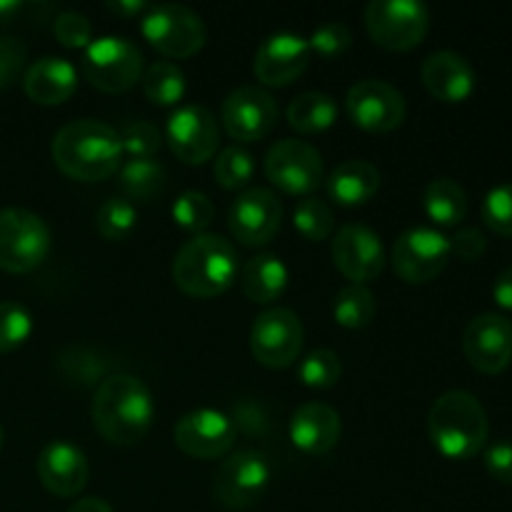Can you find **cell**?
I'll return each instance as SVG.
<instances>
[{
  "label": "cell",
  "instance_id": "1",
  "mask_svg": "<svg viewBox=\"0 0 512 512\" xmlns=\"http://www.w3.org/2000/svg\"><path fill=\"white\" fill-rule=\"evenodd\" d=\"M93 425L100 438L115 448H133L148 435L155 405L148 385L128 373H115L100 380L95 390Z\"/></svg>",
  "mask_w": 512,
  "mask_h": 512
},
{
  "label": "cell",
  "instance_id": "2",
  "mask_svg": "<svg viewBox=\"0 0 512 512\" xmlns=\"http://www.w3.org/2000/svg\"><path fill=\"white\" fill-rule=\"evenodd\" d=\"M55 165L80 183H100L115 175L123 163L118 130L93 118L63 125L50 145Z\"/></svg>",
  "mask_w": 512,
  "mask_h": 512
},
{
  "label": "cell",
  "instance_id": "3",
  "mask_svg": "<svg viewBox=\"0 0 512 512\" xmlns=\"http://www.w3.org/2000/svg\"><path fill=\"white\" fill-rule=\"evenodd\" d=\"M428 435L445 458L470 460L485 448L488 413L475 395L465 390H448L430 408Z\"/></svg>",
  "mask_w": 512,
  "mask_h": 512
},
{
  "label": "cell",
  "instance_id": "4",
  "mask_svg": "<svg viewBox=\"0 0 512 512\" xmlns=\"http://www.w3.org/2000/svg\"><path fill=\"white\" fill-rule=\"evenodd\" d=\"M238 253L223 235L203 233L190 238L173 260V280L190 298H215L233 285Z\"/></svg>",
  "mask_w": 512,
  "mask_h": 512
},
{
  "label": "cell",
  "instance_id": "5",
  "mask_svg": "<svg viewBox=\"0 0 512 512\" xmlns=\"http://www.w3.org/2000/svg\"><path fill=\"white\" fill-rule=\"evenodd\" d=\"M50 253V228L25 208L0 210V270L13 275L40 268Z\"/></svg>",
  "mask_w": 512,
  "mask_h": 512
},
{
  "label": "cell",
  "instance_id": "6",
  "mask_svg": "<svg viewBox=\"0 0 512 512\" xmlns=\"http://www.w3.org/2000/svg\"><path fill=\"white\" fill-rule=\"evenodd\" d=\"M140 30L158 53L175 60L200 53L205 40H208V30H205L200 15L178 3L153 5V8L145 10Z\"/></svg>",
  "mask_w": 512,
  "mask_h": 512
},
{
  "label": "cell",
  "instance_id": "7",
  "mask_svg": "<svg viewBox=\"0 0 512 512\" xmlns=\"http://www.w3.org/2000/svg\"><path fill=\"white\" fill-rule=\"evenodd\" d=\"M365 28L375 45L405 53L423 43L430 13L418 0H373L365 8Z\"/></svg>",
  "mask_w": 512,
  "mask_h": 512
},
{
  "label": "cell",
  "instance_id": "8",
  "mask_svg": "<svg viewBox=\"0 0 512 512\" xmlns=\"http://www.w3.org/2000/svg\"><path fill=\"white\" fill-rule=\"evenodd\" d=\"M273 468L258 450H235L220 463L213 478V498L225 510H248L268 493Z\"/></svg>",
  "mask_w": 512,
  "mask_h": 512
},
{
  "label": "cell",
  "instance_id": "9",
  "mask_svg": "<svg viewBox=\"0 0 512 512\" xmlns=\"http://www.w3.org/2000/svg\"><path fill=\"white\" fill-rule=\"evenodd\" d=\"M83 75L103 93H125L143 78V53L120 35H103L85 48Z\"/></svg>",
  "mask_w": 512,
  "mask_h": 512
},
{
  "label": "cell",
  "instance_id": "10",
  "mask_svg": "<svg viewBox=\"0 0 512 512\" xmlns=\"http://www.w3.org/2000/svg\"><path fill=\"white\" fill-rule=\"evenodd\" d=\"M303 323L288 308H270L255 318L250 328V350L265 368L285 370L303 350Z\"/></svg>",
  "mask_w": 512,
  "mask_h": 512
},
{
  "label": "cell",
  "instance_id": "11",
  "mask_svg": "<svg viewBox=\"0 0 512 512\" xmlns=\"http://www.w3.org/2000/svg\"><path fill=\"white\" fill-rule=\"evenodd\" d=\"M450 258V238L435 228L405 230L393 245V270L410 285H425L438 278Z\"/></svg>",
  "mask_w": 512,
  "mask_h": 512
},
{
  "label": "cell",
  "instance_id": "12",
  "mask_svg": "<svg viewBox=\"0 0 512 512\" xmlns=\"http://www.w3.org/2000/svg\"><path fill=\"white\" fill-rule=\"evenodd\" d=\"M265 175L283 193L310 198L323 183V158L305 140H280L265 155Z\"/></svg>",
  "mask_w": 512,
  "mask_h": 512
},
{
  "label": "cell",
  "instance_id": "13",
  "mask_svg": "<svg viewBox=\"0 0 512 512\" xmlns=\"http://www.w3.org/2000/svg\"><path fill=\"white\" fill-rule=\"evenodd\" d=\"M350 120L368 133H390L400 128L408 113L403 93L385 80H360L345 95Z\"/></svg>",
  "mask_w": 512,
  "mask_h": 512
},
{
  "label": "cell",
  "instance_id": "14",
  "mask_svg": "<svg viewBox=\"0 0 512 512\" xmlns=\"http://www.w3.org/2000/svg\"><path fill=\"white\" fill-rule=\"evenodd\" d=\"M173 440L178 450L195 460L225 458L235 445V423L220 410L200 408L175 423Z\"/></svg>",
  "mask_w": 512,
  "mask_h": 512
},
{
  "label": "cell",
  "instance_id": "15",
  "mask_svg": "<svg viewBox=\"0 0 512 512\" xmlns=\"http://www.w3.org/2000/svg\"><path fill=\"white\" fill-rule=\"evenodd\" d=\"M220 118L230 138L240 143H253V140H263L275 128L278 103L265 88L243 85L223 100Z\"/></svg>",
  "mask_w": 512,
  "mask_h": 512
},
{
  "label": "cell",
  "instance_id": "16",
  "mask_svg": "<svg viewBox=\"0 0 512 512\" xmlns=\"http://www.w3.org/2000/svg\"><path fill=\"white\" fill-rule=\"evenodd\" d=\"M280 220H283V205L268 188H248L240 193L238 200L230 205L228 215L233 238L248 248L268 245L280 230Z\"/></svg>",
  "mask_w": 512,
  "mask_h": 512
},
{
  "label": "cell",
  "instance_id": "17",
  "mask_svg": "<svg viewBox=\"0 0 512 512\" xmlns=\"http://www.w3.org/2000/svg\"><path fill=\"white\" fill-rule=\"evenodd\" d=\"M165 135L175 158L183 160L185 165H203L205 160L213 158L220 143V130L213 113L200 105H183L175 110Z\"/></svg>",
  "mask_w": 512,
  "mask_h": 512
},
{
  "label": "cell",
  "instance_id": "18",
  "mask_svg": "<svg viewBox=\"0 0 512 512\" xmlns=\"http://www.w3.org/2000/svg\"><path fill=\"white\" fill-rule=\"evenodd\" d=\"M463 353L480 373H503L512 363V323L495 313L473 318L463 333Z\"/></svg>",
  "mask_w": 512,
  "mask_h": 512
},
{
  "label": "cell",
  "instance_id": "19",
  "mask_svg": "<svg viewBox=\"0 0 512 512\" xmlns=\"http://www.w3.org/2000/svg\"><path fill=\"white\" fill-rule=\"evenodd\" d=\"M333 263L350 285L370 283L385 268L383 240L365 225H345L333 240Z\"/></svg>",
  "mask_w": 512,
  "mask_h": 512
},
{
  "label": "cell",
  "instance_id": "20",
  "mask_svg": "<svg viewBox=\"0 0 512 512\" xmlns=\"http://www.w3.org/2000/svg\"><path fill=\"white\" fill-rule=\"evenodd\" d=\"M310 58L313 50L303 35L275 33L265 38L255 53V78L268 88H285L305 73Z\"/></svg>",
  "mask_w": 512,
  "mask_h": 512
},
{
  "label": "cell",
  "instance_id": "21",
  "mask_svg": "<svg viewBox=\"0 0 512 512\" xmlns=\"http://www.w3.org/2000/svg\"><path fill=\"white\" fill-rule=\"evenodd\" d=\"M35 470L43 488L58 498H75L83 493L90 478V465L83 450L63 440L45 445L35 460Z\"/></svg>",
  "mask_w": 512,
  "mask_h": 512
},
{
  "label": "cell",
  "instance_id": "22",
  "mask_svg": "<svg viewBox=\"0 0 512 512\" xmlns=\"http://www.w3.org/2000/svg\"><path fill=\"white\" fill-rule=\"evenodd\" d=\"M425 90L440 103H465L475 90V70L463 55L438 50L428 55L420 68Z\"/></svg>",
  "mask_w": 512,
  "mask_h": 512
},
{
  "label": "cell",
  "instance_id": "23",
  "mask_svg": "<svg viewBox=\"0 0 512 512\" xmlns=\"http://www.w3.org/2000/svg\"><path fill=\"white\" fill-rule=\"evenodd\" d=\"M340 413L325 403H305L290 418V440L305 455H325L338 445Z\"/></svg>",
  "mask_w": 512,
  "mask_h": 512
},
{
  "label": "cell",
  "instance_id": "24",
  "mask_svg": "<svg viewBox=\"0 0 512 512\" xmlns=\"http://www.w3.org/2000/svg\"><path fill=\"white\" fill-rule=\"evenodd\" d=\"M23 90L38 105H63L78 90V73L65 58L45 55L25 70Z\"/></svg>",
  "mask_w": 512,
  "mask_h": 512
},
{
  "label": "cell",
  "instance_id": "25",
  "mask_svg": "<svg viewBox=\"0 0 512 512\" xmlns=\"http://www.w3.org/2000/svg\"><path fill=\"white\" fill-rule=\"evenodd\" d=\"M325 188H328L330 198L345 208L365 205L378 193L380 170L368 160H345L330 173Z\"/></svg>",
  "mask_w": 512,
  "mask_h": 512
},
{
  "label": "cell",
  "instance_id": "26",
  "mask_svg": "<svg viewBox=\"0 0 512 512\" xmlns=\"http://www.w3.org/2000/svg\"><path fill=\"white\" fill-rule=\"evenodd\" d=\"M240 288L253 303H275L288 288V268L278 255H258L240 273Z\"/></svg>",
  "mask_w": 512,
  "mask_h": 512
},
{
  "label": "cell",
  "instance_id": "27",
  "mask_svg": "<svg viewBox=\"0 0 512 512\" xmlns=\"http://www.w3.org/2000/svg\"><path fill=\"white\" fill-rule=\"evenodd\" d=\"M335 120H338V105L328 93L308 90V93H300L298 98L290 100L288 105L290 128L303 135L323 133Z\"/></svg>",
  "mask_w": 512,
  "mask_h": 512
},
{
  "label": "cell",
  "instance_id": "28",
  "mask_svg": "<svg viewBox=\"0 0 512 512\" xmlns=\"http://www.w3.org/2000/svg\"><path fill=\"white\" fill-rule=\"evenodd\" d=\"M423 205L433 223L443 225V228H453L468 215V193L453 178H435L425 188Z\"/></svg>",
  "mask_w": 512,
  "mask_h": 512
},
{
  "label": "cell",
  "instance_id": "29",
  "mask_svg": "<svg viewBox=\"0 0 512 512\" xmlns=\"http://www.w3.org/2000/svg\"><path fill=\"white\" fill-rule=\"evenodd\" d=\"M165 168L158 160H128L120 168V188L128 200L148 203L158 198L165 188Z\"/></svg>",
  "mask_w": 512,
  "mask_h": 512
},
{
  "label": "cell",
  "instance_id": "30",
  "mask_svg": "<svg viewBox=\"0 0 512 512\" xmlns=\"http://www.w3.org/2000/svg\"><path fill=\"white\" fill-rule=\"evenodd\" d=\"M375 313H378V303H375V295L365 285H348V288H343L335 295L333 315L343 328H368L375 320Z\"/></svg>",
  "mask_w": 512,
  "mask_h": 512
},
{
  "label": "cell",
  "instance_id": "31",
  "mask_svg": "<svg viewBox=\"0 0 512 512\" xmlns=\"http://www.w3.org/2000/svg\"><path fill=\"white\" fill-rule=\"evenodd\" d=\"M143 93L155 105H178L185 95V75L175 63L160 60L143 73Z\"/></svg>",
  "mask_w": 512,
  "mask_h": 512
},
{
  "label": "cell",
  "instance_id": "32",
  "mask_svg": "<svg viewBox=\"0 0 512 512\" xmlns=\"http://www.w3.org/2000/svg\"><path fill=\"white\" fill-rule=\"evenodd\" d=\"M95 228L105 240H128L138 228V210L128 198H108L95 213Z\"/></svg>",
  "mask_w": 512,
  "mask_h": 512
},
{
  "label": "cell",
  "instance_id": "33",
  "mask_svg": "<svg viewBox=\"0 0 512 512\" xmlns=\"http://www.w3.org/2000/svg\"><path fill=\"white\" fill-rule=\"evenodd\" d=\"M255 173V160L243 145H228L225 150H220V155L215 158L213 175L220 183V188L225 190H243L248 188L250 180Z\"/></svg>",
  "mask_w": 512,
  "mask_h": 512
},
{
  "label": "cell",
  "instance_id": "34",
  "mask_svg": "<svg viewBox=\"0 0 512 512\" xmlns=\"http://www.w3.org/2000/svg\"><path fill=\"white\" fill-rule=\"evenodd\" d=\"M170 213H173V220L180 228L188 230V233L203 235V230L215 220V205L200 190H185V193L178 195Z\"/></svg>",
  "mask_w": 512,
  "mask_h": 512
},
{
  "label": "cell",
  "instance_id": "35",
  "mask_svg": "<svg viewBox=\"0 0 512 512\" xmlns=\"http://www.w3.org/2000/svg\"><path fill=\"white\" fill-rule=\"evenodd\" d=\"M298 375L305 388L328 390L333 385H338L340 375H343V363H340L338 353L320 348L308 353V358L300 363Z\"/></svg>",
  "mask_w": 512,
  "mask_h": 512
},
{
  "label": "cell",
  "instance_id": "36",
  "mask_svg": "<svg viewBox=\"0 0 512 512\" xmlns=\"http://www.w3.org/2000/svg\"><path fill=\"white\" fill-rule=\"evenodd\" d=\"M293 225L298 228V233L303 235L310 243H320V240L330 238L333 233V213H330L328 205L318 198H303L293 210Z\"/></svg>",
  "mask_w": 512,
  "mask_h": 512
},
{
  "label": "cell",
  "instance_id": "37",
  "mask_svg": "<svg viewBox=\"0 0 512 512\" xmlns=\"http://www.w3.org/2000/svg\"><path fill=\"white\" fill-rule=\"evenodd\" d=\"M33 333V315L13 300L0 303V353H13L28 343Z\"/></svg>",
  "mask_w": 512,
  "mask_h": 512
},
{
  "label": "cell",
  "instance_id": "38",
  "mask_svg": "<svg viewBox=\"0 0 512 512\" xmlns=\"http://www.w3.org/2000/svg\"><path fill=\"white\" fill-rule=\"evenodd\" d=\"M118 135L123 155H128L130 160H153L163 145L160 130L148 120H133L123 130H118Z\"/></svg>",
  "mask_w": 512,
  "mask_h": 512
},
{
  "label": "cell",
  "instance_id": "39",
  "mask_svg": "<svg viewBox=\"0 0 512 512\" xmlns=\"http://www.w3.org/2000/svg\"><path fill=\"white\" fill-rule=\"evenodd\" d=\"M483 220L493 233L512 238V183L498 185L485 195Z\"/></svg>",
  "mask_w": 512,
  "mask_h": 512
},
{
  "label": "cell",
  "instance_id": "40",
  "mask_svg": "<svg viewBox=\"0 0 512 512\" xmlns=\"http://www.w3.org/2000/svg\"><path fill=\"white\" fill-rule=\"evenodd\" d=\"M53 33L58 43L70 50H85L93 43V25L83 13H75V10H65L55 18Z\"/></svg>",
  "mask_w": 512,
  "mask_h": 512
},
{
  "label": "cell",
  "instance_id": "41",
  "mask_svg": "<svg viewBox=\"0 0 512 512\" xmlns=\"http://www.w3.org/2000/svg\"><path fill=\"white\" fill-rule=\"evenodd\" d=\"M308 45L313 53L320 55V58H340V55L353 45V35H350L348 25L325 23L310 35Z\"/></svg>",
  "mask_w": 512,
  "mask_h": 512
},
{
  "label": "cell",
  "instance_id": "42",
  "mask_svg": "<svg viewBox=\"0 0 512 512\" xmlns=\"http://www.w3.org/2000/svg\"><path fill=\"white\" fill-rule=\"evenodd\" d=\"M28 48L18 38H0V90H8L25 73Z\"/></svg>",
  "mask_w": 512,
  "mask_h": 512
},
{
  "label": "cell",
  "instance_id": "43",
  "mask_svg": "<svg viewBox=\"0 0 512 512\" xmlns=\"http://www.w3.org/2000/svg\"><path fill=\"white\" fill-rule=\"evenodd\" d=\"M485 250H488V240L475 228H463L455 233V238H450V255L463 263H478Z\"/></svg>",
  "mask_w": 512,
  "mask_h": 512
},
{
  "label": "cell",
  "instance_id": "44",
  "mask_svg": "<svg viewBox=\"0 0 512 512\" xmlns=\"http://www.w3.org/2000/svg\"><path fill=\"white\" fill-rule=\"evenodd\" d=\"M485 470L493 480L498 483L512 485V443L503 440V443H495L485 450Z\"/></svg>",
  "mask_w": 512,
  "mask_h": 512
},
{
  "label": "cell",
  "instance_id": "45",
  "mask_svg": "<svg viewBox=\"0 0 512 512\" xmlns=\"http://www.w3.org/2000/svg\"><path fill=\"white\" fill-rule=\"evenodd\" d=\"M493 298L500 308L510 310L512 313V265L508 270H503V273L498 275V280H495Z\"/></svg>",
  "mask_w": 512,
  "mask_h": 512
},
{
  "label": "cell",
  "instance_id": "46",
  "mask_svg": "<svg viewBox=\"0 0 512 512\" xmlns=\"http://www.w3.org/2000/svg\"><path fill=\"white\" fill-rule=\"evenodd\" d=\"M108 10L118 15V18L130 20V18H138L140 13H145L148 5H145L143 0H113V3H108Z\"/></svg>",
  "mask_w": 512,
  "mask_h": 512
},
{
  "label": "cell",
  "instance_id": "47",
  "mask_svg": "<svg viewBox=\"0 0 512 512\" xmlns=\"http://www.w3.org/2000/svg\"><path fill=\"white\" fill-rule=\"evenodd\" d=\"M68 512H113V508L100 498H83L70 505Z\"/></svg>",
  "mask_w": 512,
  "mask_h": 512
},
{
  "label": "cell",
  "instance_id": "48",
  "mask_svg": "<svg viewBox=\"0 0 512 512\" xmlns=\"http://www.w3.org/2000/svg\"><path fill=\"white\" fill-rule=\"evenodd\" d=\"M20 8L23 5L18 0H0V25H8L20 13Z\"/></svg>",
  "mask_w": 512,
  "mask_h": 512
},
{
  "label": "cell",
  "instance_id": "49",
  "mask_svg": "<svg viewBox=\"0 0 512 512\" xmlns=\"http://www.w3.org/2000/svg\"><path fill=\"white\" fill-rule=\"evenodd\" d=\"M3 440H5V430H3V425H0V448H3Z\"/></svg>",
  "mask_w": 512,
  "mask_h": 512
}]
</instances>
